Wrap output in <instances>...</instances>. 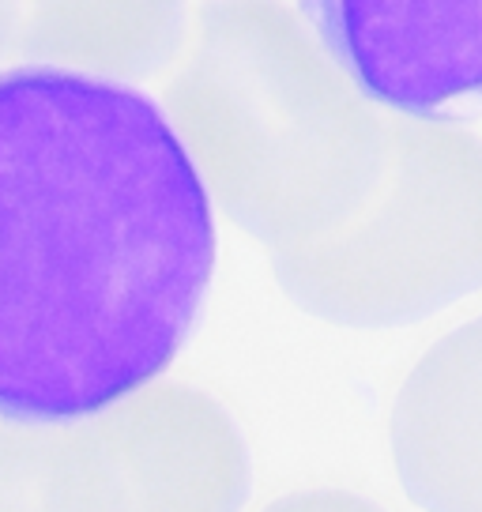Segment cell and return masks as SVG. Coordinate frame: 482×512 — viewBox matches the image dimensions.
Instances as JSON below:
<instances>
[{
  "instance_id": "9c48e42d",
  "label": "cell",
  "mask_w": 482,
  "mask_h": 512,
  "mask_svg": "<svg viewBox=\"0 0 482 512\" xmlns=\"http://www.w3.org/2000/svg\"><path fill=\"white\" fill-rule=\"evenodd\" d=\"M264 512H385L366 497L351 490H298V494L275 497Z\"/></svg>"
},
{
  "instance_id": "6da1fadb",
  "label": "cell",
  "mask_w": 482,
  "mask_h": 512,
  "mask_svg": "<svg viewBox=\"0 0 482 512\" xmlns=\"http://www.w3.org/2000/svg\"><path fill=\"white\" fill-rule=\"evenodd\" d=\"M211 268V196L151 98L57 64L0 72V418L72 422L151 384Z\"/></svg>"
},
{
  "instance_id": "ba28073f",
  "label": "cell",
  "mask_w": 482,
  "mask_h": 512,
  "mask_svg": "<svg viewBox=\"0 0 482 512\" xmlns=\"http://www.w3.org/2000/svg\"><path fill=\"white\" fill-rule=\"evenodd\" d=\"M0 512H113L91 415L72 422L0 418Z\"/></svg>"
},
{
  "instance_id": "7a4b0ae2",
  "label": "cell",
  "mask_w": 482,
  "mask_h": 512,
  "mask_svg": "<svg viewBox=\"0 0 482 512\" xmlns=\"http://www.w3.org/2000/svg\"><path fill=\"white\" fill-rule=\"evenodd\" d=\"M362 98L268 0L211 4L166 91L208 196L272 253L339 226L373 189L385 121Z\"/></svg>"
},
{
  "instance_id": "8992f818",
  "label": "cell",
  "mask_w": 482,
  "mask_h": 512,
  "mask_svg": "<svg viewBox=\"0 0 482 512\" xmlns=\"http://www.w3.org/2000/svg\"><path fill=\"white\" fill-rule=\"evenodd\" d=\"M392 460L422 512H482V317L407 373L392 407Z\"/></svg>"
},
{
  "instance_id": "52a82bcc",
  "label": "cell",
  "mask_w": 482,
  "mask_h": 512,
  "mask_svg": "<svg viewBox=\"0 0 482 512\" xmlns=\"http://www.w3.org/2000/svg\"><path fill=\"white\" fill-rule=\"evenodd\" d=\"M181 8V0H12L8 49L91 76H147L174 57Z\"/></svg>"
},
{
  "instance_id": "3957f363",
  "label": "cell",
  "mask_w": 482,
  "mask_h": 512,
  "mask_svg": "<svg viewBox=\"0 0 482 512\" xmlns=\"http://www.w3.org/2000/svg\"><path fill=\"white\" fill-rule=\"evenodd\" d=\"M313 317L351 328L422 320L482 287V144L415 113L385 121V162L339 226L272 253Z\"/></svg>"
},
{
  "instance_id": "30bf717a",
  "label": "cell",
  "mask_w": 482,
  "mask_h": 512,
  "mask_svg": "<svg viewBox=\"0 0 482 512\" xmlns=\"http://www.w3.org/2000/svg\"><path fill=\"white\" fill-rule=\"evenodd\" d=\"M8 38H12V0H0V53L8 49Z\"/></svg>"
},
{
  "instance_id": "277c9868",
  "label": "cell",
  "mask_w": 482,
  "mask_h": 512,
  "mask_svg": "<svg viewBox=\"0 0 482 512\" xmlns=\"http://www.w3.org/2000/svg\"><path fill=\"white\" fill-rule=\"evenodd\" d=\"M113 512H241L253 486L234 418L189 384H144L91 415Z\"/></svg>"
},
{
  "instance_id": "5b68a950",
  "label": "cell",
  "mask_w": 482,
  "mask_h": 512,
  "mask_svg": "<svg viewBox=\"0 0 482 512\" xmlns=\"http://www.w3.org/2000/svg\"><path fill=\"white\" fill-rule=\"evenodd\" d=\"M339 72L388 110L482 95V0H302Z\"/></svg>"
}]
</instances>
